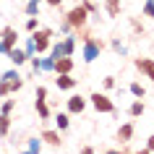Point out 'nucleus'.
<instances>
[{"mask_svg": "<svg viewBox=\"0 0 154 154\" xmlns=\"http://www.w3.org/2000/svg\"><path fill=\"white\" fill-rule=\"evenodd\" d=\"M26 149H29L32 154H42V138H39V136L29 138V144H26Z\"/></svg>", "mask_w": 154, "mask_h": 154, "instance_id": "obj_21", "label": "nucleus"}, {"mask_svg": "<svg viewBox=\"0 0 154 154\" xmlns=\"http://www.w3.org/2000/svg\"><path fill=\"white\" fill-rule=\"evenodd\" d=\"M76 45H79L76 34H68V37H63V47H65V55H68V57L76 55Z\"/></svg>", "mask_w": 154, "mask_h": 154, "instance_id": "obj_15", "label": "nucleus"}, {"mask_svg": "<svg viewBox=\"0 0 154 154\" xmlns=\"http://www.w3.org/2000/svg\"><path fill=\"white\" fill-rule=\"evenodd\" d=\"M52 68H55V57L50 55H39V71L42 73H52Z\"/></svg>", "mask_w": 154, "mask_h": 154, "instance_id": "obj_16", "label": "nucleus"}, {"mask_svg": "<svg viewBox=\"0 0 154 154\" xmlns=\"http://www.w3.org/2000/svg\"><path fill=\"white\" fill-rule=\"evenodd\" d=\"M146 112V105H144V99H133L128 105V115L131 118H141V115Z\"/></svg>", "mask_w": 154, "mask_h": 154, "instance_id": "obj_14", "label": "nucleus"}, {"mask_svg": "<svg viewBox=\"0 0 154 154\" xmlns=\"http://www.w3.org/2000/svg\"><path fill=\"white\" fill-rule=\"evenodd\" d=\"M5 52H8V47H5V45L0 42V55H5Z\"/></svg>", "mask_w": 154, "mask_h": 154, "instance_id": "obj_41", "label": "nucleus"}, {"mask_svg": "<svg viewBox=\"0 0 154 154\" xmlns=\"http://www.w3.org/2000/svg\"><path fill=\"white\" fill-rule=\"evenodd\" d=\"M128 91H131L136 99H144V97H146V89H144V84H141V81H131Z\"/></svg>", "mask_w": 154, "mask_h": 154, "instance_id": "obj_19", "label": "nucleus"}, {"mask_svg": "<svg viewBox=\"0 0 154 154\" xmlns=\"http://www.w3.org/2000/svg\"><path fill=\"white\" fill-rule=\"evenodd\" d=\"M8 133H11V115L0 112V138H5Z\"/></svg>", "mask_w": 154, "mask_h": 154, "instance_id": "obj_20", "label": "nucleus"}, {"mask_svg": "<svg viewBox=\"0 0 154 154\" xmlns=\"http://www.w3.org/2000/svg\"><path fill=\"white\" fill-rule=\"evenodd\" d=\"M79 154H97V149H94V146H81Z\"/></svg>", "mask_w": 154, "mask_h": 154, "instance_id": "obj_37", "label": "nucleus"}, {"mask_svg": "<svg viewBox=\"0 0 154 154\" xmlns=\"http://www.w3.org/2000/svg\"><path fill=\"white\" fill-rule=\"evenodd\" d=\"M60 32H63L65 37H68V34H73V29H71V24H68V21H65V18H63V24H60Z\"/></svg>", "mask_w": 154, "mask_h": 154, "instance_id": "obj_34", "label": "nucleus"}, {"mask_svg": "<svg viewBox=\"0 0 154 154\" xmlns=\"http://www.w3.org/2000/svg\"><path fill=\"white\" fill-rule=\"evenodd\" d=\"M105 154H120V149H107Z\"/></svg>", "mask_w": 154, "mask_h": 154, "instance_id": "obj_42", "label": "nucleus"}, {"mask_svg": "<svg viewBox=\"0 0 154 154\" xmlns=\"http://www.w3.org/2000/svg\"><path fill=\"white\" fill-rule=\"evenodd\" d=\"M141 16L154 18V0H146V3H144V8H141Z\"/></svg>", "mask_w": 154, "mask_h": 154, "instance_id": "obj_29", "label": "nucleus"}, {"mask_svg": "<svg viewBox=\"0 0 154 154\" xmlns=\"http://www.w3.org/2000/svg\"><path fill=\"white\" fill-rule=\"evenodd\" d=\"M120 0H105V11H107V16L110 18H118L120 16Z\"/></svg>", "mask_w": 154, "mask_h": 154, "instance_id": "obj_17", "label": "nucleus"}, {"mask_svg": "<svg viewBox=\"0 0 154 154\" xmlns=\"http://www.w3.org/2000/svg\"><path fill=\"white\" fill-rule=\"evenodd\" d=\"M120 154H133V152H131V149H120Z\"/></svg>", "mask_w": 154, "mask_h": 154, "instance_id": "obj_43", "label": "nucleus"}, {"mask_svg": "<svg viewBox=\"0 0 154 154\" xmlns=\"http://www.w3.org/2000/svg\"><path fill=\"white\" fill-rule=\"evenodd\" d=\"M24 11H26V16H39V3L29 0V3L24 5Z\"/></svg>", "mask_w": 154, "mask_h": 154, "instance_id": "obj_27", "label": "nucleus"}, {"mask_svg": "<svg viewBox=\"0 0 154 154\" xmlns=\"http://www.w3.org/2000/svg\"><path fill=\"white\" fill-rule=\"evenodd\" d=\"M42 3H47V5H52V8H57V5H63V0H42Z\"/></svg>", "mask_w": 154, "mask_h": 154, "instance_id": "obj_39", "label": "nucleus"}, {"mask_svg": "<svg viewBox=\"0 0 154 154\" xmlns=\"http://www.w3.org/2000/svg\"><path fill=\"white\" fill-rule=\"evenodd\" d=\"M34 3H42V0H34Z\"/></svg>", "mask_w": 154, "mask_h": 154, "instance_id": "obj_45", "label": "nucleus"}, {"mask_svg": "<svg viewBox=\"0 0 154 154\" xmlns=\"http://www.w3.org/2000/svg\"><path fill=\"white\" fill-rule=\"evenodd\" d=\"M37 99H47V86H37Z\"/></svg>", "mask_w": 154, "mask_h": 154, "instance_id": "obj_36", "label": "nucleus"}, {"mask_svg": "<svg viewBox=\"0 0 154 154\" xmlns=\"http://www.w3.org/2000/svg\"><path fill=\"white\" fill-rule=\"evenodd\" d=\"M0 79H3V81H16V79H21V73H18V68H16V65H13V68H8V71H5V73H0Z\"/></svg>", "mask_w": 154, "mask_h": 154, "instance_id": "obj_22", "label": "nucleus"}, {"mask_svg": "<svg viewBox=\"0 0 154 154\" xmlns=\"http://www.w3.org/2000/svg\"><path fill=\"white\" fill-rule=\"evenodd\" d=\"M63 18L71 24L73 32H79V29H86V24H89V13H86V8H84V5H73V8L68 11Z\"/></svg>", "mask_w": 154, "mask_h": 154, "instance_id": "obj_3", "label": "nucleus"}, {"mask_svg": "<svg viewBox=\"0 0 154 154\" xmlns=\"http://www.w3.org/2000/svg\"><path fill=\"white\" fill-rule=\"evenodd\" d=\"M133 65H136V71H141L146 79L154 84V60H152V57H136Z\"/></svg>", "mask_w": 154, "mask_h": 154, "instance_id": "obj_7", "label": "nucleus"}, {"mask_svg": "<svg viewBox=\"0 0 154 154\" xmlns=\"http://www.w3.org/2000/svg\"><path fill=\"white\" fill-rule=\"evenodd\" d=\"M21 86H24V76H21V79H16V81H11V94H16Z\"/></svg>", "mask_w": 154, "mask_h": 154, "instance_id": "obj_32", "label": "nucleus"}, {"mask_svg": "<svg viewBox=\"0 0 154 154\" xmlns=\"http://www.w3.org/2000/svg\"><path fill=\"white\" fill-rule=\"evenodd\" d=\"M131 26H133V32H136V34H138V37H141V34H144V26L138 24L136 18H133V21H131Z\"/></svg>", "mask_w": 154, "mask_h": 154, "instance_id": "obj_35", "label": "nucleus"}, {"mask_svg": "<svg viewBox=\"0 0 154 154\" xmlns=\"http://www.w3.org/2000/svg\"><path fill=\"white\" fill-rule=\"evenodd\" d=\"M24 29H26L29 34L37 32V29H39V16H29V18H26V24H24Z\"/></svg>", "mask_w": 154, "mask_h": 154, "instance_id": "obj_25", "label": "nucleus"}, {"mask_svg": "<svg viewBox=\"0 0 154 154\" xmlns=\"http://www.w3.org/2000/svg\"><path fill=\"white\" fill-rule=\"evenodd\" d=\"M34 110H37V115H39L42 120H50V115H52L47 99H34Z\"/></svg>", "mask_w": 154, "mask_h": 154, "instance_id": "obj_13", "label": "nucleus"}, {"mask_svg": "<svg viewBox=\"0 0 154 154\" xmlns=\"http://www.w3.org/2000/svg\"><path fill=\"white\" fill-rule=\"evenodd\" d=\"M5 97H11V84L0 79V99H5Z\"/></svg>", "mask_w": 154, "mask_h": 154, "instance_id": "obj_30", "label": "nucleus"}, {"mask_svg": "<svg viewBox=\"0 0 154 154\" xmlns=\"http://www.w3.org/2000/svg\"><path fill=\"white\" fill-rule=\"evenodd\" d=\"M146 149H149V152H154V133L146 138Z\"/></svg>", "mask_w": 154, "mask_h": 154, "instance_id": "obj_38", "label": "nucleus"}, {"mask_svg": "<svg viewBox=\"0 0 154 154\" xmlns=\"http://www.w3.org/2000/svg\"><path fill=\"white\" fill-rule=\"evenodd\" d=\"M133 154H152V152H149V149L144 146V149H138V152H133Z\"/></svg>", "mask_w": 154, "mask_h": 154, "instance_id": "obj_40", "label": "nucleus"}, {"mask_svg": "<svg viewBox=\"0 0 154 154\" xmlns=\"http://www.w3.org/2000/svg\"><path fill=\"white\" fill-rule=\"evenodd\" d=\"M110 47H112L115 52H118V55H128V47H125V45H123L120 39H112V42H110Z\"/></svg>", "mask_w": 154, "mask_h": 154, "instance_id": "obj_28", "label": "nucleus"}, {"mask_svg": "<svg viewBox=\"0 0 154 154\" xmlns=\"http://www.w3.org/2000/svg\"><path fill=\"white\" fill-rule=\"evenodd\" d=\"M5 57H8L11 63L16 65V68H21L24 63H29V55H26V52H24V47H18V45H16V47H11L8 52H5Z\"/></svg>", "mask_w": 154, "mask_h": 154, "instance_id": "obj_9", "label": "nucleus"}, {"mask_svg": "<svg viewBox=\"0 0 154 154\" xmlns=\"http://www.w3.org/2000/svg\"><path fill=\"white\" fill-rule=\"evenodd\" d=\"M81 5H84V8H86V13H89V16L99 18V8H97V5H94V3H91V0H81Z\"/></svg>", "mask_w": 154, "mask_h": 154, "instance_id": "obj_26", "label": "nucleus"}, {"mask_svg": "<svg viewBox=\"0 0 154 154\" xmlns=\"http://www.w3.org/2000/svg\"><path fill=\"white\" fill-rule=\"evenodd\" d=\"M86 105H89V99L81 97V94H71V97L65 99V112L68 115H81L84 110H86Z\"/></svg>", "mask_w": 154, "mask_h": 154, "instance_id": "obj_5", "label": "nucleus"}, {"mask_svg": "<svg viewBox=\"0 0 154 154\" xmlns=\"http://www.w3.org/2000/svg\"><path fill=\"white\" fill-rule=\"evenodd\" d=\"M39 138H42V144H47V146H60V144H63L60 131H57V128H45L39 133Z\"/></svg>", "mask_w": 154, "mask_h": 154, "instance_id": "obj_11", "label": "nucleus"}, {"mask_svg": "<svg viewBox=\"0 0 154 154\" xmlns=\"http://www.w3.org/2000/svg\"><path fill=\"white\" fill-rule=\"evenodd\" d=\"M133 133H136V125H133V123H123L120 128H118V141H120L123 146H128L131 144V138H133Z\"/></svg>", "mask_w": 154, "mask_h": 154, "instance_id": "obj_12", "label": "nucleus"}, {"mask_svg": "<svg viewBox=\"0 0 154 154\" xmlns=\"http://www.w3.org/2000/svg\"><path fill=\"white\" fill-rule=\"evenodd\" d=\"M102 50H105V39H99L91 34L89 39H84V50H81V60L84 63H94L99 55H102Z\"/></svg>", "mask_w": 154, "mask_h": 154, "instance_id": "obj_2", "label": "nucleus"}, {"mask_svg": "<svg viewBox=\"0 0 154 154\" xmlns=\"http://www.w3.org/2000/svg\"><path fill=\"white\" fill-rule=\"evenodd\" d=\"M73 68H76V60L73 57H68V55H63V57H55V68H52V73H73Z\"/></svg>", "mask_w": 154, "mask_h": 154, "instance_id": "obj_10", "label": "nucleus"}, {"mask_svg": "<svg viewBox=\"0 0 154 154\" xmlns=\"http://www.w3.org/2000/svg\"><path fill=\"white\" fill-rule=\"evenodd\" d=\"M102 86H105L107 91L115 89V86H118V84H115V76H105V79H102Z\"/></svg>", "mask_w": 154, "mask_h": 154, "instance_id": "obj_31", "label": "nucleus"}, {"mask_svg": "<svg viewBox=\"0 0 154 154\" xmlns=\"http://www.w3.org/2000/svg\"><path fill=\"white\" fill-rule=\"evenodd\" d=\"M55 86H57L60 91H73L76 86H79V79H73V73H57Z\"/></svg>", "mask_w": 154, "mask_h": 154, "instance_id": "obj_6", "label": "nucleus"}, {"mask_svg": "<svg viewBox=\"0 0 154 154\" xmlns=\"http://www.w3.org/2000/svg\"><path fill=\"white\" fill-rule=\"evenodd\" d=\"M24 52H26L29 57H32V55H37V45H34L32 34H29V37H24Z\"/></svg>", "mask_w": 154, "mask_h": 154, "instance_id": "obj_24", "label": "nucleus"}, {"mask_svg": "<svg viewBox=\"0 0 154 154\" xmlns=\"http://www.w3.org/2000/svg\"><path fill=\"white\" fill-rule=\"evenodd\" d=\"M21 154H32V152H29V149H24V152H21Z\"/></svg>", "mask_w": 154, "mask_h": 154, "instance_id": "obj_44", "label": "nucleus"}, {"mask_svg": "<svg viewBox=\"0 0 154 154\" xmlns=\"http://www.w3.org/2000/svg\"><path fill=\"white\" fill-rule=\"evenodd\" d=\"M0 42L5 45V47H16L18 45V32H16V26H3L0 29Z\"/></svg>", "mask_w": 154, "mask_h": 154, "instance_id": "obj_8", "label": "nucleus"}, {"mask_svg": "<svg viewBox=\"0 0 154 154\" xmlns=\"http://www.w3.org/2000/svg\"><path fill=\"white\" fill-rule=\"evenodd\" d=\"M55 125H57V131H68L71 128V115L68 112H55Z\"/></svg>", "mask_w": 154, "mask_h": 154, "instance_id": "obj_18", "label": "nucleus"}, {"mask_svg": "<svg viewBox=\"0 0 154 154\" xmlns=\"http://www.w3.org/2000/svg\"><path fill=\"white\" fill-rule=\"evenodd\" d=\"M29 65L34 68V73H42L39 71V55H32V57H29Z\"/></svg>", "mask_w": 154, "mask_h": 154, "instance_id": "obj_33", "label": "nucleus"}, {"mask_svg": "<svg viewBox=\"0 0 154 154\" xmlns=\"http://www.w3.org/2000/svg\"><path fill=\"white\" fill-rule=\"evenodd\" d=\"M13 110H16V99H3V105H0V112L3 115H13Z\"/></svg>", "mask_w": 154, "mask_h": 154, "instance_id": "obj_23", "label": "nucleus"}, {"mask_svg": "<svg viewBox=\"0 0 154 154\" xmlns=\"http://www.w3.org/2000/svg\"><path fill=\"white\" fill-rule=\"evenodd\" d=\"M89 105L94 107V110H97V112H102V115H115L118 112V107H115V102L110 97H107L105 91H91L89 97Z\"/></svg>", "mask_w": 154, "mask_h": 154, "instance_id": "obj_1", "label": "nucleus"}, {"mask_svg": "<svg viewBox=\"0 0 154 154\" xmlns=\"http://www.w3.org/2000/svg\"><path fill=\"white\" fill-rule=\"evenodd\" d=\"M52 37H55V32H52L50 26H45V29L39 26L37 32H32V39H34V45H37V55H47Z\"/></svg>", "mask_w": 154, "mask_h": 154, "instance_id": "obj_4", "label": "nucleus"}]
</instances>
